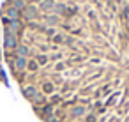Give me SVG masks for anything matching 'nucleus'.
Instances as JSON below:
<instances>
[{"mask_svg": "<svg viewBox=\"0 0 129 122\" xmlns=\"http://www.w3.org/2000/svg\"><path fill=\"white\" fill-rule=\"evenodd\" d=\"M39 2H41V0H28V4H34V6H37Z\"/></svg>", "mask_w": 129, "mask_h": 122, "instance_id": "nucleus-1", "label": "nucleus"}]
</instances>
